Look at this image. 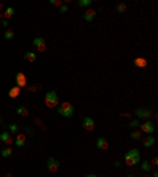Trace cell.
Here are the masks:
<instances>
[{"label":"cell","instance_id":"obj_39","mask_svg":"<svg viewBox=\"0 0 158 177\" xmlns=\"http://www.w3.org/2000/svg\"><path fill=\"white\" fill-rule=\"evenodd\" d=\"M128 177H138V175H134V174H130Z\"/></svg>","mask_w":158,"mask_h":177},{"label":"cell","instance_id":"obj_34","mask_svg":"<svg viewBox=\"0 0 158 177\" xmlns=\"http://www.w3.org/2000/svg\"><path fill=\"white\" fill-rule=\"evenodd\" d=\"M120 165H122L120 161H115V163H114V166H115V168H120Z\"/></svg>","mask_w":158,"mask_h":177},{"label":"cell","instance_id":"obj_22","mask_svg":"<svg viewBox=\"0 0 158 177\" xmlns=\"http://www.w3.org/2000/svg\"><path fill=\"white\" fill-rule=\"evenodd\" d=\"M3 37H5V40H13V38H15V32H13L11 29H6L5 30V35H3Z\"/></svg>","mask_w":158,"mask_h":177},{"label":"cell","instance_id":"obj_7","mask_svg":"<svg viewBox=\"0 0 158 177\" xmlns=\"http://www.w3.org/2000/svg\"><path fill=\"white\" fill-rule=\"evenodd\" d=\"M153 112L150 109H146V108H139L136 109V119H144V120H149L150 117H152Z\"/></svg>","mask_w":158,"mask_h":177},{"label":"cell","instance_id":"obj_2","mask_svg":"<svg viewBox=\"0 0 158 177\" xmlns=\"http://www.w3.org/2000/svg\"><path fill=\"white\" fill-rule=\"evenodd\" d=\"M60 103L59 100V95H57V92L56 90H49V92H46V95H44V104H46V108H57Z\"/></svg>","mask_w":158,"mask_h":177},{"label":"cell","instance_id":"obj_5","mask_svg":"<svg viewBox=\"0 0 158 177\" xmlns=\"http://www.w3.org/2000/svg\"><path fill=\"white\" fill-rule=\"evenodd\" d=\"M141 126V133H147V134H153L155 133V123L153 122H150V120H146L142 125H139Z\"/></svg>","mask_w":158,"mask_h":177},{"label":"cell","instance_id":"obj_10","mask_svg":"<svg viewBox=\"0 0 158 177\" xmlns=\"http://www.w3.org/2000/svg\"><path fill=\"white\" fill-rule=\"evenodd\" d=\"M16 86H18L19 89H24V87L27 86V77H25L24 73H18V74H16Z\"/></svg>","mask_w":158,"mask_h":177},{"label":"cell","instance_id":"obj_30","mask_svg":"<svg viewBox=\"0 0 158 177\" xmlns=\"http://www.w3.org/2000/svg\"><path fill=\"white\" fill-rule=\"evenodd\" d=\"M60 11H62V13H66V11H68V6H66V5H62V6H60Z\"/></svg>","mask_w":158,"mask_h":177},{"label":"cell","instance_id":"obj_11","mask_svg":"<svg viewBox=\"0 0 158 177\" xmlns=\"http://www.w3.org/2000/svg\"><path fill=\"white\" fill-rule=\"evenodd\" d=\"M95 18H97V11L95 10H85L84 15H82V19L87 21V22H92Z\"/></svg>","mask_w":158,"mask_h":177},{"label":"cell","instance_id":"obj_8","mask_svg":"<svg viewBox=\"0 0 158 177\" xmlns=\"http://www.w3.org/2000/svg\"><path fill=\"white\" fill-rule=\"evenodd\" d=\"M0 141H2L5 146H11V143H15V139H13L10 131H2L0 133Z\"/></svg>","mask_w":158,"mask_h":177},{"label":"cell","instance_id":"obj_4","mask_svg":"<svg viewBox=\"0 0 158 177\" xmlns=\"http://www.w3.org/2000/svg\"><path fill=\"white\" fill-rule=\"evenodd\" d=\"M46 166H47V171L52 172V174H56L59 171V168H60V161L56 160V158H47V163H46Z\"/></svg>","mask_w":158,"mask_h":177},{"label":"cell","instance_id":"obj_13","mask_svg":"<svg viewBox=\"0 0 158 177\" xmlns=\"http://www.w3.org/2000/svg\"><path fill=\"white\" fill-rule=\"evenodd\" d=\"M97 147L100 149V150H108V147H109L108 139L106 138H98L97 139Z\"/></svg>","mask_w":158,"mask_h":177},{"label":"cell","instance_id":"obj_14","mask_svg":"<svg viewBox=\"0 0 158 177\" xmlns=\"http://www.w3.org/2000/svg\"><path fill=\"white\" fill-rule=\"evenodd\" d=\"M155 143H156V139L152 136V134H149V136L144 139V147L146 149H149V147H152V146H155Z\"/></svg>","mask_w":158,"mask_h":177},{"label":"cell","instance_id":"obj_18","mask_svg":"<svg viewBox=\"0 0 158 177\" xmlns=\"http://www.w3.org/2000/svg\"><path fill=\"white\" fill-rule=\"evenodd\" d=\"M16 112H18L19 116H22V117H27V116L30 114L29 109H27L25 106H18V108H16Z\"/></svg>","mask_w":158,"mask_h":177},{"label":"cell","instance_id":"obj_29","mask_svg":"<svg viewBox=\"0 0 158 177\" xmlns=\"http://www.w3.org/2000/svg\"><path fill=\"white\" fill-rule=\"evenodd\" d=\"M150 165H152V166H156V165H158V158H156V157H153V158H152V161H150Z\"/></svg>","mask_w":158,"mask_h":177},{"label":"cell","instance_id":"obj_17","mask_svg":"<svg viewBox=\"0 0 158 177\" xmlns=\"http://www.w3.org/2000/svg\"><path fill=\"white\" fill-rule=\"evenodd\" d=\"M21 90H22V89H19L18 86H16V87H13V89H10L8 97H10V98H18V97H19V93H21Z\"/></svg>","mask_w":158,"mask_h":177},{"label":"cell","instance_id":"obj_40","mask_svg":"<svg viewBox=\"0 0 158 177\" xmlns=\"http://www.w3.org/2000/svg\"><path fill=\"white\" fill-rule=\"evenodd\" d=\"M2 122H3V119H2V117H0V125H2Z\"/></svg>","mask_w":158,"mask_h":177},{"label":"cell","instance_id":"obj_32","mask_svg":"<svg viewBox=\"0 0 158 177\" xmlns=\"http://www.w3.org/2000/svg\"><path fill=\"white\" fill-rule=\"evenodd\" d=\"M2 25H3V27H8V21L3 19V21H2Z\"/></svg>","mask_w":158,"mask_h":177},{"label":"cell","instance_id":"obj_41","mask_svg":"<svg viewBox=\"0 0 158 177\" xmlns=\"http://www.w3.org/2000/svg\"><path fill=\"white\" fill-rule=\"evenodd\" d=\"M142 177H150V175H149V174H147V175H142Z\"/></svg>","mask_w":158,"mask_h":177},{"label":"cell","instance_id":"obj_33","mask_svg":"<svg viewBox=\"0 0 158 177\" xmlns=\"http://www.w3.org/2000/svg\"><path fill=\"white\" fill-rule=\"evenodd\" d=\"M120 117H130V114H128V112H122Z\"/></svg>","mask_w":158,"mask_h":177},{"label":"cell","instance_id":"obj_35","mask_svg":"<svg viewBox=\"0 0 158 177\" xmlns=\"http://www.w3.org/2000/svg\"><path fill=\"white\" fill-rule=\"evenodd\" d=\"M85 177H98V175H97V174H87Z\"/></svg>","mask_w":158,"mask_h":177},{"label":"cell","instance_id":"obj_42","mask_svg":"<svg viewBox=\"0 0 158 177\" xmlns=\"http://www.w3.org/2000/svg\"><path fill=\"white\" fill-rule=\"evenodd\" d=\"M0 21H2V15H0Z\"/></svg>","mask_w":158,"mask_h":177},{"label":"cell","instance_id":"obj_16","mask_svg":"<svg viewBox=\"0 0 158 177\" xmlns=\"http://www.w3.org/2000/svg\"><path fill=\"white\" fill-rule=\"evenodd\" d=\"M24 59H25L27 62L35 63V60H37V54L33 52V51H30V52H25V54H24Z\"/></svg>","mask_w":158,"mask_h":177},{"label":"cell","instance_id":"obj_26","mask_svg":"<svg viewBox=\"0 0 158 177\" xmlns=\"http://www.w3.org/2000/svg\"><path fill=\"white\" fill-rule=\"evenodd\" d=\"M78 5L79 6H89V5H92V0H79Z\"/></svg>","mask_w":158,"mask_h":177},{"label":"cell","instance_id":"obj_3","mask_svg":"<svg viewBox=\"0 0 158 177\" xmlns=\"http://www.w3.org/2000/svg\"><path fill=\"white\" fill-rule=\"evenodd\" d=\"M59 114L63 117H73L74 114V106L70 101H62L59 106Z\"/></svg>","mask_w":158,"mask_h":177},{"label":"cell","instance_id":"obj_36","mask_svg":"<svg viewBox=\"0 0 158 177\" xmlns=\"http://www.w3.org/2000/svg\"><path fill=\"white\" fill-rule=\"evenodd\" d=\"M152 177H158V172H156V171H153V174H152Z\"/></svg>","mask_w":158,"mask_h":177},{"label":"cell","instance_id":"obj_24","mask_svg":"<svg viewBox=\"0 0 158 177\" xmlns=\"http://www.w3.org/2000/svg\"><path fill=\"white\" fill-rule=\"evenodd\" d=\"M141 136H142V133H141L139 130H136V131H133V133H131V138H133V139H136V141L141 139Z\"/></svg>","mask_w":158,"mask_h":177},{"label":"cell","instance_id":"obj_6","mask_svg":"<svg viewBox=\"0 0 158 177\" xmlns=\"http://www.w3.org/2000/svg\"><path fill=\"white\" fill-rule=\"evenodd\" d=\"M32 44L35 46V49L38 52H46V41H44V38H41V37H38V38H35L32 41Z\"/></svg>","mask_w":158,"mask_h":177},{"label":"cell","instance_id":"obj_25","mask_svg":"<svg viewBox=\"0 0 158 177\" xmlns=\"http://www.w3.org/2000/svg\"><path fill=\"white\" fill-rule=\"evenodd\" d=\"M10 133H16V134H18V133H19V126H18L16 123H11V125H10Z\"/></svg>","mask_w":158,"mask_h":177},{"label":"cell","instance_id":"obj_28","mask_svg":"<svg viewBox=\"0 0 158 177\" xmlns=\"http://www.w3.org/2000/svg\"><path fill=\"white\" fill-rule=\"evenodd\" d=\"M51 5L52 6H59V8H60V6L63 5V2H62V0H51Z\"/></svg>","mask_w":158,"mask_h":177},{"label":"cell","instance_id":"obj_37","mask_svg":"<svg viewBox=\"0 0 158 177\" xmlns=\"http://www.w3.org/2000/svg\"><path fill=\"white\" fill-rule=\"evenodd\" d=\"M2 10H3V3H2V2H0V11H2Z\"/></svg>","mask_w":158,"mask_h":177},{"label":"cell","instance_id":"obj_9","mask_svg":"<svg viewBox=\"0 0 158 177\" xmlns=\"http://www.w3.org/2000/svg\"><path fill=\"white\" fill-rule=\"evenodd\" d=\"M82 126H84L87 131H93L95 130V120L92 117H84L82 119Z\"/></svg>","mask_w":158,"mask_h":177},{"label":"cell","instance_id":"obj_38","mask_svg":"<svg viewBox=\"0 0 158 177\" xmlns=\"http://www.w3.org/2000/svg\"><path fill=\"white\" fill-rule=\"evenodd\" d=\"M5 177H13V175H11V174L8 172V174H5Z\"/></svg>","mask_w":158,"mask_h":177},{"label":"cell","instance_id":"obj_15","mask_svg":"<svg viewBox=\"0 0 158 177\" xmlns=\"http://www.w3.org/2000/svg\"><path fill=\"white\" fill-rule=\"evenodd\" d=\"M134 65L139 67V68H146L147 67V60L144 59V57H136L134 59Z\"/></svg>","mask_w":158,"mask_h":177},{"label":"cell","instance_id":"obj_12","mask_svg":"<svg viewBox=\"0 0 158 177\" xmlns=\"http://www.w3.org/2000/svg\"><path fill=\"white\" fill-rule=\"evenodd\" d=\"M25 134H22V133H18L16 134V138H15V144H16V147H24L25 146Z\"/></svg>","mask_w":158,"mask_h":177},{"label":"cell","instance_id":"obj_20","mask_svg":"<svg viewBox=\"0 0 158 177\" xmlns=\"http://www.w3.org/2000/svg\"><path fill=\"white\" fill-rule=\"evenodd\" d=\"M13 15H15V8H11V6H10V8H6V10H5L3 18H5L6 21H8L10 18H13Z\"/></svg>","mask_w":158,"mask_h":177},{"label":"cell","instance_id":"obj_31","mask_svg":"<svg viewBox=\"0 0 158 177\" xmlns=\"http://www.w3.org/2000/svg\"><path fill=\"white\" fill-rule=\"evenodd\" d=\"M27 90H29V92H32V93H33V92H37V90H38V87L32 86V87H29V89H27Z\"/></svg>","mask_w":158,"mask_h":177},{"label":"cell","instance_id":"obj_19","mask_svg":"<svg viewBox=\"0 0 158 177\" xmlns=\"http://www.w3.org/2000/svg\"><path fill=\"white\" fill-rule=\"evenodd\" d=\"M0 153H2V157H3V158H10L11 155H13V149H11V146H6Z\"/></svg>","mask_w":158,"mask_h":177},{"label":"cell","instance_id":"obj_23","mask_svg":"<svg viewBox=\"0 0 158 177\" xmlns=\"http://www.w3.org/2000/svg\"><path fill=\"white\" fill-rule=\"evenodd\" d=\"M115 10H117V13H125L127 11V5L125 3H119L117 6H115Z\"/></svg>","mask_w":158,"mask_h":177},{"label":"cell","instance_id":"obj_1","mask_svg":"<svg viewBox=\"0 0 158 177\" xmlns=\"http://www.w3.org/2000/svg\"><path fill=\"white\" fill-rule=\"evenodd\" d=\"M123 160H125V163H127L130 168H133L134 165H139V161H141V153H139L138 149H130V150L125 153Z\"/></svg>","mask_w":158,"mask_h":177},{"label":"cell","instance_id":"obj_21","mask_svg":"<svg viewBox=\"0 0 158 177\" xmlns=\"http://www.w3.org/2000/svg\"><path fill=\"white\" fill-rule=\"evenodd\" d=\"M141 169H142L144 172H149L150 169H152V165H150L149 161H142V163H141Z\"/></svg>","mask_w":158,"mask_h":177},{"label":"cell","instance_id":"obj_27","mask_svg":"<svg viewBox=\"0 0 158 177\" xmlns=\"http://www.w3.org/2000/svg\"><path fill=\"white\" fill-rule=\"evenodd\" d=\"M139 125H141V123H139V120H138V119H133L131 122H130V126H133V128H138Z\"/></svg>","mask_w":158,"mask_h":177}]
</instances>
